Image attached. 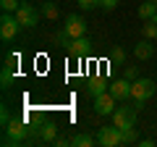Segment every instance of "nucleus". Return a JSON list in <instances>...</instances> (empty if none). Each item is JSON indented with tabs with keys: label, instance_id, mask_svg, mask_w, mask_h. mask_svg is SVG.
I'll return each instance as SVG.
<instances>
[{
	"label": "nucleus",
	"instance_id": "3",
	"mask_svg": "<svg viewBox=\"0 0 157 147\" xmlns=\"http://www.w3.org/2000/svg\"><path fill=\"white\" fill-rule=\"evenodd\" d=\"M39 16H42V11H37V8L32 6V0H21V6H18V11H16V18H18L21 26H26V29L37 26Z\"/></svg>",
	"mask_w": 157,
	"mask_h": 147
},
{
	"label": "nucleus",
	"instance_id": "11",
	"mask_svg": "<svg viewBox=\"0 0 157 147\" xmlns=\"http://www.w3.org/2000/svg\"><path fill=\"white\" fill-rule=\"evenodd\" d=\"M107 89H110V81H107L105 76H92V79L86 81V92H89L92 97L102 95V92H107Z\"/></svg>",
	"mask_w": 157,
	"mask_h": 147
},
{
	"label": "nucleus",
	"instance_id": "9",
	"mask_svg": "<svg viewBox=\"0 0 157 147\" xmlns=\"http://www.w3.org/2000/svg\"><path fill=\"white\" fill-rule=\"evenodd\" d=\"M89 53H92V42L86 40V34L71 40V45H68V55H71V58H78V61H81V58H86Z\"/></svg>",
	"mask_w": 157,
	"mask_h": 147
},
{
	"label": "nucleus",
	"instance_id": "18",
	"mask_svg": "<svg viewBox=\"0 0 157 147\" xmlns=\"http://www.w3.org/2000/svg\"><path fill=\"white\" fill-rule=\"evenodd\" d=\"M123 131V145H134V142H139V134H136V126H126Z\"/></svg>",
	"mask_w": 157,
	"mask_h": 147
},
{
	"label": "nucleus",
	"instance_id": "5",
	"mask_svg": "<svg viewBox=\"0 0 157 147\" xmlns=\"http://www.w3.org/2000/svg\"><path fill=\"white\" fill-rule=\"evenodd\" d=\"M141 108V102H136V105L131 108H115L113 110V124L118 126V129H126V126H134L136 124V110Z\"/></svg>",
	"mask_w": 157,
	"mask_h": 147
},
{
	"label": "nucleus",
	"instance_id": "28",
	"mask_svg": "<svg viewBox=\"0 0 157 147\" xmlns=\"http://www.w3.org/2000/svg\"><path fill=\"white\" fill-rule=\"evenodd\" d=\"M139 145H141V147H155V139H141Z\"/></svg>",
	"mask_w": 157,
	"mask_h": 147
},
{
	"label": "nucleus",
	"instance_id": "21",
	"mask_svg": "<svg viewBox=\"0 0 157 147\" xmlns=\"http://www.w3.org/2000/svg\"><path fill=\"white\" fill-rule=\"evenodd\" d=\"M123 61H126V50H123V47H113L110 63H123Z\"/></svg>",
	"mask_w": 157,
	"mask_h": 147
},
{
	"label": "nucleus",
	"instance_id": "7",
	"mask_svg": "<svg viewBox=\"0 0 157 147\" xmlns=\"http://www.w3.org/2000/svg\"><path fill=\"white\" fill-rule=\"evenodd\" d=\"M115 105H118V100L110 95V92H102V95L94 97V113L97 116H113Z\"/></svg>",
	"mask_w": 157,
	"mask_h": 147
},
{
	"label": "nucleus",
	"instance_id": "15",
	"mask_svg": "<svg viewBox=\"0 0 157 147\" xmlns=\"http://www.w3.org/2000/svg\"><path fill=\"white\" fill-rule=\"evenodd\" d=\"M71 145H73V147H92V145H97V137H89V134H73V137H71Z\"/></svg>",
	"mask_w": 157,
	"mask_h": 147
},
{
	"label": "nucleus",
	"instance_id": "4",
	"mask_svg": "<svg viewBox=\"0 0 157 147\" xmlns=\"http://www.w3.org/2000/svg\"><path fill=\"white\" fill-rule=\"evenodd\" d=\"M97 145H102V147H118V145H123V131L118 129L115 124H113V126H100Z\"/></svg>",
	"mask_w": 157,
	"mask_h": 147
},
{
	"label": "nucleus",
	"instance_id": "6",
	"mask_svg": "<svg viewBox=\"0 0 157 147\" xmlns=\"http://www.w3.org/2000/svg\"><path fill=\"white\" fill-rule=\"evenodd\" d=\"M18 32H21L18 18L11 16V13H3V18H0V40H3V42H13Z\"/></svg>",
	"mask_w": 157,
	"mask_h": 147
},
{
	"label": "nucleus",
	"instance_id": "27",
	"mask_svg": "<svg viewBox=\"0 0 157 147\" xmlns=\"http://www.w3.org/2000/svg\"><path fill=\"white\" fill-rule=\"evenodd\" d=\"M100 6H102V8H105V11H113V8H115V6H118V0H102Z\"/></svg>",
	"mask_w": 157,
	"mask_h": 147
},
{
	"label": "nucleus",
	"instance_id": "2",
	"mask_svg": "<svg viewBox=\"0 0 157 147\" xmlns=\"http://www.w3.org/2000/svg\"><path fill=\"white\" fill-rule=\"evenodd\" d=\"M155 92H157V84L152 79H141L139 76V79L131 81V97H134L136 102H147Z\"/></svg>",
	"mask_w": 157,
	"mask_h": 147
},
{
	"label": "nucleus",
	"instance_id": "23",
	"mask_svg": "<svg viewBox=\"0 0 157 147\" xmlns=\"http://www.w3.org/2000/svg\"><path fill=\"white\" fill-rule=\"evenodd\" d=\"M102 0H78V8H84V11H92V8H97Z\"/></svg>",
	"mask_w": 157,
	"mask_h": 147
},
{
	"label": "nucleus",
	"instance_id": "29",
	"mask_svg": "<svg viewBox=\"0 0 157 147\" xmlns=\"http://www.w3.org/2000/svg\"><path fill=\"white\" fill-rule=\"evenodd\" d=\"M155 24H157V13H155Z\"/></svg>",
	"mask_w": 157,
	"mask_h": 147
},
{
	"label": "nucleus",
	"instance_id": "13",
	"mask_svg": "<svg viewBox=\"0 0 157 147\" xmlns=\"http://www.w3.org/2000/svg\"><path fill=\"white\" fill-rule=\"evenodd\" d=\"M157 13V0H144L139 6V18L141 21H149V18H155Z\"/></svg>",
	"mask_w": 157,
	"mask_h": 147
},
{
	"label": "nucleus",
	"instance_id": "24",
	"mask_svg": "<svg viewBox=\"0 0 157 147\" xmlns=\"http://www.w3.org/2000/svg\"><path fill=\"white\" fill-rule=\"evenodd\" d=\"M6 66H13V68L18 66V53H8L6 55Z\"/></svg>",
	"mask_w": 157,
	"mask_h": 147
},
{
	"label": "nucleus",
	"instance_id": "22",
	"mask_svg": "<svg viewBox=\"0 0 157 147\" xmlns=\"http://www.w3.org/2000/svg\"><path fill=\"white\" fill-rule=\"evenodd\" d=\"M55 42H58V45H71V37H68V32H66V29H60V32H58L55 34Z\"/></svg>",
	"mask_w": 157,
	"mask_h": 147
},
{
	"label": "nucleus",
	"instance_id": "25",
	"mask_svg": "<svg viewBox=\"0 0 157 147\" xmlns=\"http://www.w3.org/2000/svg\"><path fill=\"white\" fill-rule=\"evenodd\" d=\"M8 121H11V110H8V108H6V105H3V108H0V124L6 126V124H8Z\"/></svg>",
	"mask_w": 157,
	"mask_h": 147
},
{
	"label": "nucleus",
	"instance_id": "14",
	"mask_svg": "<svg viewBox=\"0 0 157 147\" xmlns=\"http://www.w3.org/2000/svg\"><path fill=\"white\" fill-rule=\"evenodd\" d=\"M39 139L42 142H55L58 139V124H45L39 129Z\"/></svg>",
	"mask_w": 157,
	"mask_h": 147
},
{
	"label": "nucleus",
	"instance_id": "12",
	"mask_svg": "<svg viewBox=\"0 0 157 147\" xmlns=\"http://www.w3.org/2000/svg\"><path fill=\"white\" fill-rule=\"evenodd\" d=\"M134 53H136L139 61H149V58L155 55V45H152V40H141L139 45L134 47Z\"/></svg>",
	"mask_w": 157,
	"mask_h": 147
},
{
	"label": "nucleus",
	"instance_id": "20",
	"mask_svg": "<svg viewBox=\"0 0 157 147\" xmlns=\"http://www.w3.org/2000/svg\"><path fill=\"white\" fill-rule=\"evenodd\" d=\"M18 0H0V8H3V13H16L18 11Z\"/></svg>",
	"mask_w": 157,
	"mask_h": 147
},
{
	"label": "nucleus",
	"instance_id": "26",
	"mask_svg": "<svg viewBox=\"0 0 157 147\" xmlns=\"http://www.w3.org/2000/svg\"><path fill=\"white\" fill-rule=\"evenodd\" d=\"M126 79H128V81L139 79V71H136V66H128V68H126Z\"/></svg>",
	"mask_w": 157,
	"mask_h": 147
},
{
	"label": "nucleus",
	"instance_id": "8",
	"mask_svg": "<svg viewBox=\"0 0 157 147\" xmlns=\"http://www.w3.org/2000/svg\"><path fill=\"white\" fill-rule=\"evenodd\" d=\"M63 29L68 32L71 40H76V37H84L86 34V21L81 16H76V13H71V16L66 18V24H63Z\"/></svg>",
	"mask_w": 157,
	"mask_h": 147
},
{
	"label": "nucleus",
	"instance_id": "10",
	"mask_svg": "<svg viewBox=\"0 0 157 147\" xmlns=\"http://www.w3.org/2000/svg\"><path fill=\"white\" fill-rule=\"evenodd\" d=\"M107 92H110L115 100H128L131 97V81L126 79V76L123 79H115V81H110V89Z\"/></svg>",
	"mask_w": 157,
	"mask_h": 147
},
{
	"label": "nucleus",
	"instance_id": "1",
	"mask_svg": "<svg viewBox=\"0 0 157 147\" xmlns=\"http://www.w3.org/2000/svg\"><path fill=\"white\" fill-rule=\"evenodd\" d=\"M3 131H6V134H3V145L6 147H16V145H26L39 129L29 126L24 118H11L6 126H3Z\"/></svg>",
	"mask_w": 157,
	"mask_h": 147
},
{
	"label": "nucleus",
	"instance_id": "19",
	"mask_svg": "<svg viewBox=\"0 0 157 147\" xmlns=\"http://www.w3.org/2000/svg\"><path fill=\"white\" fill-rule=\"evenodd\" d=\"M39 11H42V16H45V18H58V13H60L55 3H42V8H39Z\"/></svg>",
	"mask_w": 157,
	"mask_h": 147
},
{
	"label": "nucleus",
	"instance_id": "17",
	"mask_svg": "<svg viewBox=\"0 0 157 147\" xmlns=\"http://www.w3.org/2000/svg\"><path fill=\"white\" fill-rule=\"evenodd\" d=\"M141 34H144V40H157V24H155V18L144 21V26H141Z\"/></svg>",
	"mask_w": 157,
	"mask_h": 147
},
{
	"label": "nucleus",
	"instance_id": "16",
	"mask_svg": "<svg viewBox=\"0 0 157 147\" xmlns=\"http://www.w3.org/2000/svg\"><path fill=\"white\" fill-rule=\"evenodd\" d=\"M13 81H16V71H13V66H3V71H0V84H3V89H8Z\"/></svg>",
	"mask_w": 157,
	"mask_h": 147
}]
</instances>
